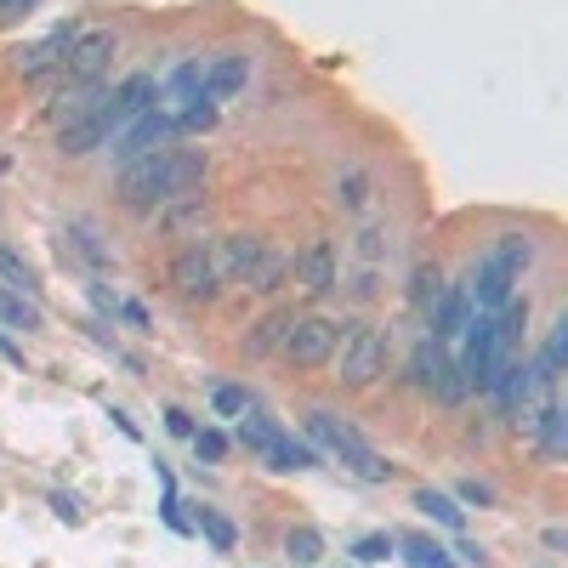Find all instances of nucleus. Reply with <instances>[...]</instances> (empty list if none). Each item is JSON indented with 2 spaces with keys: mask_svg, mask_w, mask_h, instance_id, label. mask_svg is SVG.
<instances>
[{
  "mask_svg": "<svg viewBox=\"0 0 568 568\" xmlns=\"http://www.w3.org/2000/svg\"><path fill=\"white\" fill-rule=\"evenodd\" d=\"M205 182V160L199 154H177V148H160L148 160H131L120 177V199L131 211L142 205H165V199H188Z\"/></svg>",
  "mask_w": 568,
  "mask_h": 568,
  "instance_id": "nucleus-1",
  "label": "nucleus"
},
{
  "mask_svg": "<svg viewBox=\"0 0 568 568\" xmlns=\"http://www.w3.org/2000/svg\"><path fill=\"white\" fill-rule=\"evenodd\" d=\"M307 432H313V438H319V444L330 449L341 466H353L364 483H387L392 478V466L381 461V455H375V449L364 444L347 421H336V415H324V409H319V415H307Z\"/></svg>",
  "mask_w": 568,
  "mask_h": 568,
  "instance_id": "nucleus-2",
  "label": "nucleus"
},
{
  "mask_svg": "<svg viewBox=\"0 0 568 568\" xmlns=\"http://www.w3.org/2000/svg\"><path fill=\"white\" fill-rule=\"evenodd\" d=\"M239 438H245V449H256L273 472H302V466H319V461H313V449L279 438V432H273L262 415H250V409H245V421H239Z\"/></svg>",
  "mask_w": 568,
  "mask_h": 568,
  "instance_id": "nucleus-3",
  "label": "nucleus"
},
{
  "mask_svg": "<svg viewBox=\"0 0 568 568\" xmlns=\"http://www.w3.org/2000/svg\"><path fill=\"white\" fill-rule=\"evenodd\" d=\"M177 137V120L165 114V108H148L142 120H131V125H120L114 131V160H148V154H160L165 142Z\"/></svg>",
  "mask_w": 568,
  "mask_h": 568,
  "instance_id": "nucleus-4",
  "label": "nucleus"
},
{
  "mask_svg": "<svg viewBox=\"0 0 568 568\" xmlns=\"http://www.w3.org/2000/svg\"><path fill=\"white\" fill-rule=\"evenodd\" d=\"M472 336H466V358H461V375L466 387H483L489 392V381H495V370L506 364V347H500V330L489 313H478V324H466Z\"/></svg>",
  "mask_w": 568,
  "mask_h": 568,
  "instance_id": "nucleus-5",
  "label": "nucleus"
},
{
  "mask_svg": "<svg viewBox=\"0 0 568 568\" xmlns=\"http://www.w3.org/2000/svg\"><path fill=\"white\" fill-rule=\"evenodd\" d=\"M336 341H341V330L330 319H296L290 330H284L279 347L296 370H313V364H324V358L336 353Z\"/></svg>",
  "mask_w": 568,
  "mask_h": 568,
  "instance_id": "nucleus-6",
  "label": "nucleus"
},
{
  "mask_svg": "<svg viewBox=\"0 0 568 568\" xmlns=\"http://www.w3.org/2000/svg\"><path fill=\"white\" fill-rule=\"evenodd\" d=\"M387 364V336L381 330H353L347 347H341V381L347 387H370L375 375Z\"/></svg>",
  "mask_w": 568,
  "mask_h": 568,
  "instance_id": "nucleus-7",
  "label": "nucleus"
},
{
  "mask_svg": "<svg viewBox=\"0 0 568 568\" xmlns=\"http://www.w3.org/2000/svg\"><path fill=\"white\" fill-rule=\"evenodd\" d=\"M245 80H250V57H239V52H222V57H211V63L199 69V91H205V103H228V97H239Z\"/></svg>",
  "mask_w": 568,
  "mask_h": 568,
  "instance_id": "nucleus-8",
  "label": "nucleus"
},
{
  "mask_svg": "<svg viewBox=\"0 0 568 568\" xmlns=\"http://www.w3.org/2000/svg\"><path fill=\"white\" fill-rule=\"evenodd\" d=\"M114 57V29H86V35H74L69 46V80H80V86H91L97 74H103V63Z\"/></svg>",
  "mask_w": 568,
  "mask_h": 568,
  "instance_id": "nucleus-9",
  "label": "nucleus"
},
{
  "mask_svg": "<svg viewBox=\"0 0 568 568\" xmlns=\"http://www.w3.org/2000/svg\"><path fill=\"white\" fill-rule=\"evenodd\" d=\"M512 279H517V273H506L495 256H483V262L472 267V290H466V307H478V313H495V307H506V302H512Z\"/></svg>",
  "mask_w": 568,
  "mask_h": 568,
  "instance_id": "nucleus-10",
  "label": "nucleus"
},
{
  "mask_svg": "<svg viewBox=\"0 0 568 568\" xmlns=\"http://www.w3.org/2000/svg\"><path fill=\"white\" fill-rule=\"evenodd\" d=\"M171 279H177V290L182 296H216V279H222V273H216V256L205 245H188L177 256V267H171Z\"/></svg>",
  "mask_w": 568,
  "mask_h": 568,
  "instance_id": "nucleus-11",
  "label": "nucleus"
},
{
  "mask_svg": "<svg viewBox=\"0 0 568 568\" xmlns=\"http://www.w3.org/2000/svg\"><path fill=\"white\" fill-rule=\"evenodd\" d=\"M69 46H74V29H52V35L40 40V46H18V52H12V69L35 80V74L52 69L57 57H69Z\"/></svg>",
  "mask_w": 568,
  "mask_h": 568,
  "instance_id": "nucleus-12",
  "label": "nucleus"
},
{
  "mask_svg": "<svg viewBox=\"0 0 568 568\" xmlns=\"http://www.w3.org/2000/svg\"><path fill=\"white\" fill-rule=\"evenodd\" d=\"M267 256V245L256 233H228L222 239V256H216V273H228V279H250V267Z\"/></svg>",
  "mask_w": 568,
  "mask_h": 568,
  "instance_id": "nucleus-13",
  "label": "nucleus"
},
{
  "mask_svg": "<svg viewBox=\"0 0 568 568\" xmlns=\"http://www.w3.org/2000/svg\"><path fill=\"white\" fill-rule=\"evenodd\" d=\"M108 108H114V131L131 125V120H142V114L154 108V80H148V74H131V80L114 91V103H108Z\"/></svg>",
  "mask_w": 568,
  "mask_h": 568,
  "instance_id": "nucleus-14",
  "label": "nucleus"
},
{
  "mask_svg": "<svg viewBox=\"0 0 568 568\" xmlns=\"http://www.w3.org/2000/svg\"><path fill=\"white\" fill-rule=\"evenodd\" d=\"M466 296L461 290H438V302H432V341H449V336H461L466 330Z\"/></svg>",
  "mask_w": 568,
  "mask_h": 568,
  "instance_id": "nucleus-15",
  "label": "nucleus"
},
{
  "mask_svg": "<svg viewBox=\"0 0 568 568\" xmlns=\"http://www.w3.org/2000/svg\"><path fill=\"white\" fill-rule=\"evenodd\" d=\"M194 103H205V91H199V63H182V69L171 74V86H165V114L177 120V114H188Z\"/></svg>",
  "mask_w": 568,
  "mask_h": 568,
  "instance_id": "nucleus-16",
  "label": "nucleus"
},
{
  "mask_svg": "<svg viewBox=\"0 0 568 568\" xmlns=\"http://www.w3.org/2000/svg\"><path fill=\"white\" fill-rule=\"evenodd\" d=\"M302 279H307L313 296H330V290H336V256H330V245H313L302 256Z\"/></svg>",
  "mask_w": 568,
  "mask_h": 568,
  "instance_id": "nucleus-17",
  "label": "nucleus"
},
{
  "mask_svg": "<svg viewBox=\"0 0 568 568\" xmlns=\"http://www.w3.org/2000/svg\"><path fill=\"white\" fill-rule=\"evenodd\" d=\"M290 324H296L290 313H267V319L256 324L250 336H245V358H262V353H273V347L284 341V330H290Z\"/></svg>",
  "mask_w": 568,
  "mask_h": 568,
  "instance_id": "nucleus-18",
  "label": "nucleus"
},
{
  "mask_svg": "<svg viewBox=\"0 0 568 568\" xmlns=\"http://www.w3.org/2000/svg\"><path fill=\"white\" fill-rule=\"evenodd\" d=\"M0 324H6V330H35L40 307L29 302V296H18V290H6V284H0Z\"/></svg>",
  "mask_w": 568,
  "mask_h": 568,
  "instance_id": "nucleus-19",
  "label": "nucleus"
},
{
  "mask_svg": "<svg viewBox=\"0 0 568 568\" xmlns=\"http://www.w3.org/2000/svg\"><path fill=\"white\" fill-rule=\"evenodd\" d=\"M523 426H534V432H540L546 455H563V449H568V415L557 404H546V409H540V421H523Z\"/></svg>",
  "mask_w": 568,
  "mask_h": 568,
  "instance_id": "nucleus-20",
  "label": "nucleus"
},
{
  "mask_svg": "<svg viewBox=\"0 0 568 568\" xmlns=\"http://www.w3.org/2000/svg\"><path fill=\"white\" fill-rule=\"evenodd\" d=\"M415 512L438 517L444 529H461V523H466V512H461V506H455L449 495H438V489H421V495H415Z\"/></svg>",
  "mask_w": 568,
  "mask_h": 568,
  "instance_id": "nucleus-21",
  "label": "nucleus"
},
{
  "mask_svg": "<svg viewBox=\"0 0 568 568\" xmlns=\"http://www.w3.org/2000/svg\"><path fill=\"white\" fill-rule=\"evenodd\" d=\"M398 546H404L409 568H455V563H449V551H444V546H432L426 534H409V540H398Z\"/></svg>",
  "mask_w": 568,
  "mask_h": 568,
  "instance_id": "nucleus-22",
  "label": "nucleus"
},
{
  "mask_svg": "<svg viewBox=\"0 0 568 568\" xmlns=\"http://www.w3.org/2000/svg\"><path fill=\"white\" fill-rule=\"evenodd\" d=\"M0 279H6V290H18V296H35V267L23 262L18 250H0Z\"/></svg>",
  "mask_w": 568,
  "mask_h": 568,
  "instance_id": "nucleus-23",
  "label": "nucleus"
},
{
  "mask_svg": "<svg viewBox=\"0 0 568 568\" xmlns=\"http://www.w3.org/2000/svg\"><path fill=\"white\" fill-rule=\"evenodd\" d=\"M495 262L506 267V273H523V267L534 262V245L523 239V233H506V239L495 245Z\"/></svg>",
  "mask_w": 568,
  "mask_h": 568,
  "instance_id": "nucleus-24",
  "label": "nucleus"
},
{
  "mask_svg": "<svg viewBox=\"0 0 568 568\" xmlns=\"http://www.w3.org/2000/svg\"><path fill=\"white\" fill-rule=\"evenodd\" d=\"M284 551H290L296 563H319L324 557V534L319 529H290L284 534Z\"/></svg>",
  "mask_w": 568,
  "mask_h": 568,
  "instance_id": "nucleus-25",
  "label": "nucleus"
},
{
  "mask_svg": "<svg viewBox=\"0 0 568 568\" xmlns=\"http://www.w3.org/2000/svg\"><path fill=\"white\" fill-rule=\"evenodd\" d=\"M284 273H290V262H284V256H262V262L250 267V290H279Z\"/></svg>",
  "mask_w": 568,
  "mask_h": 568,
  "instance_id": "nucleus-26",
  "label": "nucleus"
},
{
  "mask_svg": "<svg viewBox=\"0 0 568 568\" xmlns=\"http://www.w3.org/2000/svg\"><path fill=\"white\" fill-rule=\"evenodd\" d=\"M392 546H398L392 534H364V540L353 546V557H358V563H387V557H392Z\"/></svg>",
  "mask_w": 568,
  "mask_h": 568,
  "instance_id": "nucleus-27",
  "label": "nucleus"
},
{
  "mask_svg": "<svg viewBox=\"0 0 568 568\" xmlns=\"http://www.w3.org/2000/svg\"><path fill=\"white\" fill-rule=\"evenodd\" d=\"M364 194H370L364 171H347V177L336 182V205H347V211H358V205H364Z\"/></svg>",
  "mask_w": 568,
  "mask_h": 568,
  "instance_id": "nucleus-28",
  "label": "nucleus"
},
{
  "mask_svg": "<svg viewBox=\"0 0 568 568\" xmlns=\"http://www.w3.org/2000/svg\"><path fill=\"white\" fill-rule=\"evenodd\" d=\"M199 529H205V540H211L216 551H233V540H239V534H233V523H228V517H216V512L199 517Z\"/></svg>",
  "mask_w": 568,
  "mask_h": 568,
  "instance_id": "nucleus-29",
  "label": "nucleus"
},
{
  "mask_svg": "<svg viewBox=\"0 0 568 568\" xmlns=\"http://www.w3.org/2000/svg\"><path fill=\"white\" fill-rule=\"evenodd\" d=\"M216 125V103H194L188 114H177V131H211Z\"/></svg>",
  "mask_w": 568,
  "mask_h": 568,
  "instance_id": "nucleus-30",
  "label": "nucleus"
},
{
  "mask_svg": "<svg viewBox=\"0 0 568 568\" xmlns=\"http://www.w3.org/2000/svg\"><path fill=\"white\" fill-rule=\"evenodd\" d=\"M211 404H216V415H245L250 398H245L239 387H216V392H211Z\"/></svg>",
  "mask_w": 568,
  "mask_h": 568,
  "instance_id": "nucleus-31",
  "label": "nucleus"
},
{
  "mask_svg": "<svg viewBox=\"0 0 568 568\" xmlns=\"http://www.w3.org/2000/svg\"><path fill=\"white\" fill-rule=\"evenodd\" d=\"M194 455L199 461H222V455H228V438H222V432H194Z\"/></svg>",
  "mask_w": 568,
  "mask_h": 568,
  "instance_id": "nucleus-32",
  "label": "nucleus"
},
{
  "mask_svg": "<svg viewBox=\"0 0 568 568\" xmlns=\"http://www.w3.org/2000/svg\"><path fill=\"white\" fill-rule=\"evenodd\" d=\"M438 290H444V284H438V267H421V273H415V302L432 307L438 302Z\"/></svg>",
  "mask_w": 568,
  "mask_h": 568,
  "instance_id": "nucleus-33",
  "label": "nucleus"
},
{
  "mask_svg": "<svg viewBox=\"0 0 568 568\" xmlns=\"http://www.w3.org/2000/svg\"><path fill=\"white\" fill-rule=\"evenodd\" d=\"M74 245H80V256H86V262H108V250L97 245V233H91L86 222H80V228H74Z\"/></svg>",
  "mask_w": 568,
  "mask_h": 568,
  "instance_id": "nucleus-34",
  "label": "nucleus"
},
{
  "mask_svg": "<svg viewBox=\"0 0 568 568\" xmlns=\"http://www.w3.org/2000/svg\"><path fill=\"white\" fill-rule=\"evenodd\" d=\"M52 512L63 517V523H80V500H74V495H52Z\"/></svg>",
  "mask_w": 568,
  "mask_h": 568,
  "instance_id": "nucleus-35",
  "label": "nucleus"
},
{
  "mask_svg": "<svg viewBox=\"0 0 568 568\" xmlns=\"http://www.w3.org/2000/svg\"><path fill=\"white\" fill-rule=\"evenodd\" d=\"M165 426H171L177 438H194V415H182V409H165Z\"/></svg>",
  "mask_w": 568,
  "mask_h": 568,
  "instance_id": "nucleus-36",
  "label": "nucleus"
},
{
  "mask_svg": "<svg viewBox=\"0 0 568 568\" xmlns=\"http://www.w3.org/2000/svg\"><path fill=\"white\" fill-rule=\"evenodd\" d=\"M461 500H478V506H489V500H495V489H489V483H461Z\"/></svg>",
  "mask_w": 568,
  "mask_h": 568,
  "instance_id": "nucleus-37",
  "label": "nucleus"
},
{
  "mask_svg": "<svg viewBox=\"0 0 568 568\" xmlns=\"http://www.w3.org/2000/svg\"><path fill=\"white\" fill-rule=\"evenodd\" d=\"M358 239H364V256H381V233H375V228H364Z\"/></svg>",
  "mask_w": 568,
  "mask_h": 568,
  "instance_id": "nucleus-38",
  "label": "nucleus"
},
{
  "mask_svg": "<svg viewBox=\"0 0 568 568\" xmlns=\"http://www.w3.org/2000/svg\"><path fill=\"white\" fill-rule=\"evenodd\" d=\"M18 6H29V0H0V12H18Z\"/></svg>",
  "mask_w": 568,
  "mask_h": 568,
  "instance_id": "nucleus-39",
  "label": "nucleus"
}]
</instances>
